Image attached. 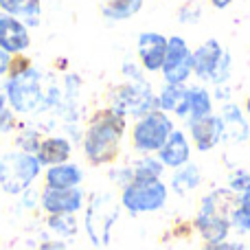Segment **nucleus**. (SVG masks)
<instances>
[{"instance_id":"nucleus-1","label":"nucleus","mask_w":250,"mask_h":250,"mask_svg":"<svg viewBox=\"0 0 250 250\" xmlns=\"http://www.w3.org/2000/svg\"><path fill=\"white\" fill-rule=\"evenodd\" d=\"M46 73L31 64L20 73H9L2 79L0 90L7 97V104L18 117L33 114H60L64 104V92L57 83H46Z\"/></svg>"},{"instance_id":"nucleus-2","label":"nucleus","mask_w":250,"mask_h":250,"mask_svg":"<svg viewBox=\"0 0 250 250\" xmlns=\"http://www.w3.org/2000/svg\"><path fill=\"white\" fill-rule=\"evenodd\" d=\"M127 134V119L117 110L104 108L95 110L83 125L82 151L83 158L92 167H110L121 158V147Z\"/></svg>"},{"instance_id":"nucleus-3","label":"nucleus","mask_w":250,"mask_h":250,"mask_svg":"<svg viewBox=\"0 0 250 250\" xmlns=\"http://www.w3.org/2000/svg\"><path fill=\"white\" fill-rule=\"evenodd\" d=\"M235 204H237V195L229 187H217L202 195L193 217V230L204 244H220L230 239L233 233L230 217Z\"/></svg>"},{"instance_id":"nucleus-4","label":"nucleus","mask_w":250,"mask_h":250,"mask_svg":"<svg viewBox=\"0 0 250 250\" xmlns=\"http://www.w3.org/2000/svg\"><path fill=\"white\" fill-rule=\"evenodd\" d=\"M121 215V202L112 191H95L88 195L82 229L95 248H105L112 242V229Z\"/></svg>"},{"instance_id":"nucleus-5","label":"nucleus","mask_w":250,"mask_h":250,"mask_svg":"<svg viewBox=\"0 0 250 250\" xmlns=\"http://www.w3.org/2000/svg\"><path fill=\"white\" fill-rule=\"evenodd\" d=\"M44 173V167L33 154L20 149H9L0 154V191L4 195L18 198L22 191L33 187Z\"/></svg>"},{"instance_id":"nucleus-6","label":"nucleus","mask_w":250,"mask_h":250,"mask_svg":"<svg viewBox=\"0 0 250 250\" xmlns=\"http://www.w3.org/2000/svg\"><path fill=\"white\" fill-rule=\"evenodd\" d=\"M169 185L163 178L156 180H132L119 191L121 208L129 215H149L158 213L169 202Z\"/></svg>"},{"instance_id":"nucleus-7","label":"nucleus","mask_w":250,"mask_h":250,"mask_svg":"<svg viewBox=\"0 0 250 250\" xmlns=\"http://www.w3.org/2000/svg\"><path fill=\"white\" fill-rule=\"evenodd\" d=\"M108 108L117 110L125 119H136L145 117V114L158 110V92L154 86L147 82H123L117 83L112 90L108 92Z\"/></svg>"},{"instance_id":"nucleus-8","label":"nucleus","mask_w":250,"mask_h":250,"mask_svg":"<svg viewBox=\"0 0 250 250\" xmlns=\"http://www.w3.org/2000/svg\"><path fill=\"white\" fill-rule=\"evenodd\" d=\"M173 129H176V121L171 114L163 112V110H154V112L134 121L132 129H129V145L138 156L158 154Z\"/></svg>"},{"instance_id":"nucleus-9","label":"nucleus","mask_w":250,"mask_h":250,"mask_svg":"<svg viewBox=\"0 0 250 250\" xmlns=\"http://www.w3.org/2000/svg\"><path fill=\"white\" fill-rule=\"evenodd\" d=\"M160 75L165 83H187L193 77V48L182 35H169L167 55Z\"/></svg>"},{"instance_id":"nucleus-10","label":"nucleus","mask_w":250,"mask_h":250,"mask_svg":"<svg viewBox=\"0 0 250 250\" xmlns=\"http://www.w3.org/2000/svg\"><path fill=\"white\" fill-rule=\"evenodd\" d=\"M88 193L83 187H75V189H51V187H42L40 193V211L44 215H62V213H70V215H79L86 208Z\"/></svg>"},{"instance_id":"nucleus-11","label":"nucleus","mask_w":250,"mask_h":250,"mask_svg":"<svg viewBox=\"0 0 250 250\" xmlns=\"http://www.w3.org/2000/svg\"><path fill=\"white\" fill-rule=\"evenodd\" d=\"M185 127L191 138V145H193L200 154L213 151L217 145L224 143V123H222L217 112L208 114V117H204V119H198V121H187Z\"/></svg>"},{"instance_id":"nucleus-12","label":"nucleus","mask_w":250,"mask_h":250,"mask_svg":"<svg viewBox=\"0 0 250 250\" xmlns=\"http://www.w3.org/2000/svg\"><path fill=\"white\" fill-rule=\"evenodd\" d=\"M169 38L158 31H143L136 38V60L145 73H160L167 55Z\"/></svg>"},{"instance_id":"nucleus-13","label":"nucleus","mask_w":250,"mask_h":250,"mask_svg":"<svg viewBox=\"0 0 250 250\" xmlns=\"http://www.w3.org/2000/svg\"><path fill=\"white\" fill-rule=\"evenodd\" d=\"M31 29L22 20L0 13V48L11 57L26 55L31 48Z\"/></svg>"},{"instance_id":"nucleus-14","label":"nucleus","mask_w":250,"mask_h":250,"mask_svg":"<svg viewBox=\"0 0 250 250\" xmlns=\"http://www.w3.org/2000/svg\"><path fill=\"white\" fill-rule=\"evenodd\" d=\"M217 114H220L222 123H224V143L244 145V143L250 141V121L242 105L235 104V101L222 104Z\"/></svg>"},{"instance_id":"nucleus-15","label":"nucleus","mask_w":250,"mask_h":250,"mask_svg":"<svg viewBox=\"0 0 250 250\" xmlns=\"http://www.w3.org/2000/svg\"><path fill=\"white\" fill-rule=\"evenodd\" d=\"M191 151H193V145H191V138L187 134V129L176 127L156 156L165 165V169L173 171V169H180L187 163H191Z\"/></svg>"},{"instance_id":"nucleus-16","label":"nucleus","mask_w":250,"mask_h":250,"mask_svg":"<svg viewBox=\"0 0 250 250\" xmlns=\"http://www.w3.org/2000/svg\"><path fill=\"white\" fill-rule=\"evenodd\" d=\"M226 48L220 44V40L208 38L200 46L193 48V77L200 83H211V77L220 64Z\"/></svg>"},{"instance_id":"nucleus-17","label":"nucleus","mask_w":250,"mask_h":250,"mask_svg":"<svg viewBox=\"0 0 250 250\" xmlns=\"http://www.w3.org/2000/svg\"><path fill=\"white\" fill-rule=\"evenodd\" d=\"M73 154H75V143L66 134H46L42 138V143H40V149L35 154V158L46 169V167H55V165L73 160Z\"/></svg>"},{"instance_id":"nucleus-18","label":"nucleus","mask_w":250,"mask_h":250,"mask_svg":"<svg viewBox=\"0 0 250 250\" xmlns=\"http://www.w3.org/2000/svg\"><path fill=\"white\" fill-rule=\"evenodd\" d=\"M83 178H86V173H83L82 165H77L75 160L46 167L42 173L44 187H51V189H75V187L83 185Z\"/></svg>"},{"instance_id":"nucleus-19","label":"nucleus","mask_w":250,"mask_h":250,"mask_svg":"<svg viewBox=\"0 0 250 250\" xmlns=\"http://www.w3.org/2000/svg\"><path fill=\"white\" fill-rule=\"evenodd\" d=\"M158 110L187 121L189 119V95L187 83H165L158 90Z\"/></svg>"},{"instance_id":"nucleus-20","label":"nucleus","mask_w":250,"mask_h":250,"mask_svg":"<svg viewBox=\"0 0 250 250\" xmlns=\"http://www.w3.org/2000/svg\"><path fill=\"white\" fill-rule=\"evenodd\" d=\"M204 182L202 167L195 163H187L185 167L173 169L171 178H169V191L176 193L178 198H187L189 193L198 191Z\"/></svg>"},{"instance_id":"nucleus-21","label":"nucleus","mask_w":250,"mask_h":250,"mask_svg":"<svg viewBox=\"0 0 250 250\" xmlns=\"http://www.w3.org/2000/svg\"><path fill=\"white\" fill-rule=\"evenodd\" d=\"M0 13L13 16L29 29H35L42 20V0H0Z\"/></svg>"},{"instance_id":"nucleus-22","label":"nucleus","mask_w":250,"mask_h":250,"mask_svg":"<svg viewBox=\"0 0 250 250\" xmlns=\"http://www.w3.org/2000/svg\"><path fill=\"white\" fill-rule=\"evenodd\" d=\"M187 95H189V119L187 121H198V119H204L215 112L213 95L204 83H193V86L187 83Z\"/></svg>"},{"instance_id":"nucleus-23","label":"nucleus","mask_w":250,"mask_h":250,"mask_svg":"<svg viewBox=\"0 0 250 250\" xmlns=\"http://www.w3.org/2000/svg\"><path fill=\"white\" fill-rule=\"evenodd\" d=\"M44 229L51 237L62 239V242L68 244L70 239H75L82 230V222L77 215H70V213H62V215H46L44 220Z\"/></svg>"},{"instance_id":"nucleus-24","label":"nucleus","mask_w":250,"mask_h":250,"mask_svg":"<svg viewBox=\"0 0 250 250\" xmlns=\"http://www.w3.org/2000/svg\"><path fill=\"white\" fill-rule=\"evenodd\" d=\"M145 0H99V11L108 22L132 20L143 9Z\"/></svg>"},{"instance_id":"nucleus-25","label":"nucleus","mask_w":250,"mask_h":250,"mask_svg":"<svg viewBox=\"0 0 250 250\" xmlns=\"http://www.w3.org/2000/svg\"><path fill=\"white\" fill-rule=\"evenodd\" d=\"M129 165L134 171V180H156V178H163L167 171L156 154L136 156L134 160H129Z\"/></svg>"},{"instance_id":"nucleus-26","label":"nucleus","mask_w":250,"mask_h":250,"mask_svg":"<svg viewBox=\"0 0 250 250\" xmlns=\"http://www.w3.org/2000/svg\"><path fill=\"white\" fill-rule=\"evenodd\" d=\"M44 136H46V134L35 123H22V127L13 134V149H20V151H24V154L35 156Z\"/></svg>"},{"instance_id":"nucleus-27","label":"nucleus","mask_w":250,"mask_h":250,"mask_svg":"<svg viewBox=\"0 0 250 250\" xmlns=\"http://www.w3.org/2000/svg\"><path fill=\"white\" fill-rule=\"evenodd\" d=\"M233 230L239 235H250V189L246 193L237 195V204L233 208V217H230Z\"/></svg>"},{"instance_id":"nucleus-28","label":"nucleus","mask_w":250,"mask_h":250,"mask_svg":"<svg viewBox=\"0 0 250 250\" xmlns=\"http://www.w3.org/2000/svg\"><path fill=\"white\" fill-rule=\"evenodd\" d=\"M202 13L204 11H202V2L200 0H185L176 11V20H178V24L193 26L202 20Z\"/></svg>"},{"instance_id":"nucleus-29","label":"nucleus","mask_w":250,"mask_h":250,"mask_svg":"<svg viewBox=\"0 0 250 250\" xmlns=\"http://www.w3.org/2000/svg\"><path fill=\"white\" fill-rule=\"evenodd\" d=\"M233 66H235V60H233V55H230V51L226 48L220 64H217V68H215V73H213V77H211V86L229 83L230 77H233Z\"/></svg>"},{"instance_id":"nucleus-30","label":"nucleus","mask_w":250,"mask_h":250,"mask_svg":"<svg viewBox=\"0 0 250 250\" xmlns=\"http://www.w3.org/2000/svg\"><path fill=\"white\" fill-rule=\"evenodd\" d=\"M108 180L112 182L114 187H117L119 191L123 189V187H127L129 182L134 180V171H132V165L125 163V165H110L108 169Z\"/></svg>"},{"instance_id":"nucleus-31","label":"nucleus","mask_w":250,"mask_h":250,"mask_svg":"<svg viewBox=\"0 0 250 250\" xmlns=\"http://www.w3.org/2000/svg\"><path fill=\"white\" fill-rule=\"evenodd\" d=\"M226 187L233 191L235 195H242L250 189V171L248 169H233L226 176Z\"/></svg>"},{"instance_id":"nucleus-32","label":"nucleus","mask_w":250,"mask_h":250,"mask_svg":"<svg viewBox=\"0 0 250 250\" xmlns=\"http://www.w3.org/2000/svg\"><path fill=\"white\" fill-rule=\"evenodd\" d=\"M40 193H42V189H38V187H29L26 191H22L20 195H18V211L24 213V211H38L40 208Z\"/></svg>"},{"instance_id":"nucleus-33","label":"nucleus","mask_w":250,"mask_h":250,"mask_svg":"<svg viewBox=\"0 0 250 250\" xmlns=\"http://www.w3.org/2000/svg\"><path fill=\"white\" fill-rule=\"evenodd\" d=\"M121 75H123V79L125 82H134V83H138V82H147V77H145V70H143V66L138 64V62H134V60H125L123 64H121Z\"/></svg>"},{"instance_id":"nucleus-34","label":"nucleus","mask_w":250,"mask_h":250,"mask_svg":"<svg viewBox=\"0 0 250 250\" xmlns=\"http://www.w3.org/2000/svg\"><path fill=\"white\" fill-rule=\"evenodd\" d=\"M22 127V121L11 108L0 112V134H16Z\"/></svg>"},{"instance_id":"nucleus-35","label":"nucleus","mask_w":250,"mask_h":250,"mask_svg":"<svg viewBox=\"0 0 250 250\" xmlns=\"http://www.w3.org/2000/svg\"><path fill=\"white\" fill-rule=\"evenodd\" d=\"M26 250H68V244L62 242V239L51 237V235L46 233L38 244H31Z\"/></svg>"},{"instance_id":"nucleus-36","label":"nucleus","mask_w":250,"mask_h":250,"mask_svg":"<svg viewBox=\"0 0 250 250\" xmlns=\"http://www.w3.org/2000/svg\"><path fill=\"white\" fill-rule=\"evenodd\" d=\"M200 250H248L242 239H226L220 244H202Z\"/></svg>"},{"instance_id":"nucleus-37","label":"nucleus","mask_w":250,"mask_h":250,"mask_svg":"<svg viewBox=\"0 0 250 250\" xmlns=\"http://www.w3.org/2000/svg\"><path fill=\"white\" fill-rule=\"evenodd\" d=\"M213 95V101L215 104H229V101H233V88L229 86V83H220V86H213L211 90Z\"/></svg>"},{"instance_id":"nucleus-38","label":"nucleus","mask_w":250,"mask_h":250,"mask_svg":"<svg viewBox=\"0 0 250 250\" xmlns=\"http://www.w3.org/2000/svg\"><path fill=\"white\" fill-rule=\"evenodd\" d=\"M11 62H13V57L0 48V79H4L9 75V70H11Z\"/></svg>"},{"instance_id":"nucleus-39","label":"nucleus","mask_w":250,"mask_h":250,"mask_svg":"<svg viewBox=\"0 0 250 250\" xmlns=\"http://www.w3.org/2000/svg\"><path fill=\"white\" fill-rule=\"evenodd\" d=\"M233 2H235V0H208V4H211L213 9H217V11H222V9H229Z\"/></svg>"},{"instance_id":"nucleus-40","label":"nucleus","mask_w":250,"mask_h":250,"mask_svg":"<svg viewBox=\"0 0 250 250\" xmlns=\"http://www.w3.org/2000/svg\"><path fill=\"white\" fill-rule=\"evenodd\" d=\"M9 108V104H7V97H4V92L0 90V112H2V110H7Z\"/></svg>"},{"instance_id":"nucleus-41","label":"nucleus","mask_w":250,"mask_h":250,"mask_svg":"<svg viewBox=\"0 0 250 250\" xmlns=\"http://www.w3.org/2000/svg\"><path fill=\"white\" fill-rule=\"evenodd\" d=\"M242 108H244V112H246V117H248V121H250V95L246 97V101H244Z\"/></svg>"},{"instance_id":"nucleus-42","label":"nucleus","mask_w":250,"mask_h":250,"mask_svg":"<svg viewBox=\"0 0 250 250\" xmlns=\"http://www.w3.org/2000/svg\"><path fill=\"white\" fill-rule=\"evenodd\" d=\"M79 250H82V248H79Z\"/></svg>"}]
</instances>
